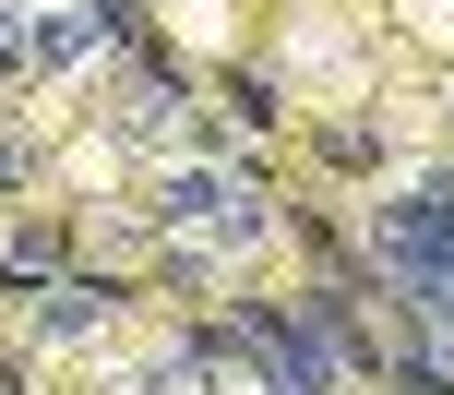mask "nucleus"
Masks as SVG:
<instances>
[{"instance_id":"f257e3e1","label":"nucleus","mask_w":454,"mask_h":395,"mask_svg":"<svg viewBox=\"0 0 454 395\" xmlns=\"http://www.w3.org/2000/svg\"><path fill=\"white\" fill-rule=\"evenodd\" d=\"M156 228L215 240V252H251V240H263L275 216H263V192H251V180H227V168H168V192H156Z\"/></svg>"},{"instance_id":"f03ea898","label":"nucleus","mask_w":454,"mask_h":395,"mask_svg":"<svg viewBox=\"0 0 454 395\" xmlns=\"http://www.w3.org/2000/svg\"><path fill=\"white\" fill-rule=\"evenodd\" d=\"M454 252V180H419L407 204L383 216V276H419V264Z\"/></svg>"},{"instance_id":"7ed1b4c3","label":"nucleus","mask_w":454,"mask_h":395,"mask_svg":"<svg viewBox=\"0 0 454 395\" xmlns=\"http://www.w3.org/2000/svg\"><path fill=\"white\" fill-rule=\"evenodd\" d=\"M239 348L263 359V395H323V336L275 324V312H239Z\"/></svg>"},{"instance_id":"20e7f679","label":"nucleus","mask_w":454,"mask_h":395,"mask_svg":"<svg viewBox=\"0 0 454 395\" xmlns=\"http://www.w3.org/2000/svg\"><path fill=\"white\" fill-rule=\"evenodd\" d=\"M108 312H120V288H108V276H60V288L36 300V336H96Z\"/></svg>"},{"instance_id":"39448f33","label":"nucleus","mask_w":454,"mask_h":395,"mask_svg":"<svg viewBox=\"0 0 454 395\" xmlns=\"http://www.w3.org/2000/svg\"><path fill=\"white\" fill-rule=\"evenodd\" d=\"M108 24H120V0H84V12H48V24H36V60H48V72H72L84 48H108Z\"/></svg>"},{"instance_id":"423d86ee","label":"nucleus","mask_w":454,"mask_h":395,"mask_svg":"<svg viewBox=\"0 0 454 395\" xmlns=\"http://www.w3.org/2000/svg\"><path fill=\"white\" fill-rule=\"evenodd\" d=\"M108 395H215V359H204V348H168L156 372H120Z\"/></svg>"},{"instance_id":"0eeeda50","label":"nucleus","mask_w":454,"mask_h":395,"mask_svg":"<svg viewBox=\"0 0 454 395\" xmlns=\"http://www.w3.org/2000/svg\"><path fill=\"white\" fill-rule=\"evenodd\" d=\"M407 288H419V324H431V359L454 372V252H442V264H419Z\"/></svg>"},{"instance_id":"6e6552de","label":"nucleus","mask_w":454,"mask_h":395,"mask_svg":"<svg viewBox=\"0 0 454 395\" xmlns=\"http://www.w3.org/2000/svg\"><path fill=\"white\" fill-rule=\"evenodd\" d=\"M120 120H132V132H180V84H168V72H132V84H120Z\"/></svg>"},{"instance_id":"1a4fd4ad","label":"nucleus","mask_w":454,"mask_h":395,"mask_svg":"<svg viewBox=\"0 0 454 395\" xmlns=\"http://www.w3.org/2000/svg\"><path fill=\"white\" fill-rule=\"evenodd\" d=\"M24 60H36V36H24V24H12V12H0V84H12V72H24Z\"/></svg>"}]
</instances>
